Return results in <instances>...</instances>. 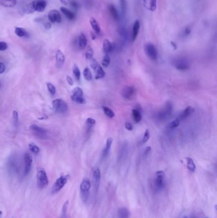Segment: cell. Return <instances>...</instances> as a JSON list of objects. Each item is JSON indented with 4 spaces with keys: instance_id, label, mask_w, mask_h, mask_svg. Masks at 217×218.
I'll return each instance as SVG.
<instances>
[{
    "instance_id": "cell-25",
    "label": "cell",
    "mask_w": 217,
    "mask_h": 218,
    "mask_svg": "<svg viewBox=\"0 0 217 218\" xmlns=\"http://www.w3.org/2000/svg\"><path fill=\"white\" fill-rule=\"evenodd\" d=\"M61 10L62 12V13L66 16V17L68 19L70 20V21H72V20L75 19V14L73 13V12L70 11V10H68L64 7H61Z\"/></svg>"
},
{
    "instance_id": "cell-45",
    "label": "cell",
    "mask_w": 217,
    "mask_h": 218,
    "mask_svg": "<svg viewBox=\"0 0 217 218\" xmlns=\"http://www.w3.org/2000/svg\"><path fill=\"white\" fill-rule=\"evenodd\" d=\"M8 45L7 43L5 42H0V51H5L7 49Z\"/></svg>"
},
{
    "instance_id": "cell-17",
    "label": "cell",
    "mask_w": 217,
    "mask_h": 218,
    "mask_svg": "<svg viewBox=\"0 0 217 218\" xmlns=\"http://www.w3.org/2000/svg\"><path fill=\"white\" fill-rule=\"evenodd\" d=\"M194 111H195L194 108H193L190 106H188L185 109L182 113H181L178 119H179L180 120H183L185 119H186L188 117H189L191 114H192L194 112Z\"/></svg>"
},
{
    "instance_id": "cell-54",
    "label": "cell",
    "mask_w": 217,
    "mask_h": 218,
    "mask_svg": "<svg viewBox=\"0 0 217 218\" xmlns=\"http://www.w3.org/2000/svg\"><path fill=\"white\" fill-rule=\"evenodd\" d=\"M171 45H172V47H173L174 50H176V48H177V46H176V44L175 42H171Z\"/></svg>"
},
{
    "instance_id": "cell-3",
    "label": "cell",
    "mask_w": 217,
    "mask_h": 218,
    "mask_svg": "<svg viewBox=\"0 0 217 218\" xmlns=\"http://www.w3.org/2000/svg\"><path fill=\"white\" fill-rule=\"evenodd\" d=\"M69 177H70L69 175H61V177H59V178L55 180L53 186H52L51 189V193L55 194L61 191L64 187V186L67 184L68 179H69Z\"/></svg>"
},
{
    "instance_id": "cell-18",
    "label": "cell",
    "mask_w": 217,
    "mask_h": 218,
    "mask_svg": "<svg viewBox=\"0 0 217 218\" xmlns=\"http://www.w3.org/2000/svg\"><path fill=\"white\" fill-rule=\"evenodd\" d=\"M140 28V23L138 20H136L134 22L133 27H132V42H134L138 37Z\"/></svg>"
},
{
    "instance_id": "cell-46",
    "label": "cell",
    "mask_w": 217,
    "mask_h": 218,
    "mask_svg": "<svg viewBox=\"0 0 217 218\" xmlns=\"http://www.w3.org/2000/svg\"><path fill=\"white\" fill-rule=\"evenodd\" d=\"M120 6H121V8H122V10L124 12L126 9V0H120Z\"/></svg>"
},
{
    "instance_id": "cell-23",
    "label": "cell",
    "mask_w": 217,
    "mask_h": 218,
    "mask_svg": "<svg viewBox=\"0 0 217 218\" xmlns=\"http://www.w3.org/2000/svg\"><path fill=\"white\" fill-rule=\"evenodd\" d=\"M112 143H113V139H112L111 137H109V138H108L106 140V146L103 150V157H106L108 155V154H109L111 147Z\"/></svg>"
},
{
    "instance_id": "cell-31",
    "label": "cell",
    "mask_w": 217,
    "mask_h": 218,
    "mask_svg": "<svg viewBox=\"0 0 217 218\" xmlns=\"http://www.w3.org/2000/svg\"><path fill=\"white\" fill-rule=\"evenodd\" d=\"M103 110L104 114H105L107 117H108L109 118H113L115 116V113L110 108L104 106L103 107Z\"/></svg>"
},
{
    "instance_id": "cell-56",
    "label": "cell",
    "mask_w": 217,
    "mask_h": 218,
    "mask_svg": "<svg viewBox=\"0 0 217 218\" xmlns=\"http://www.w3.org/2000/svg\"><path fill=\"white\" fill-rule=\"evenodd\" d=\"M91 36H92V40H95V39H96L95 33H91Z\"/></svg>"
},
{
    "instance_id": "cell-47",
    "label": "cell",
    "mask_w": 217,
    "mask_h": 218,
    "mask_svg": "<svg viewBox=\"0 0 217 218\" xmlns=\"http://www.w3.org/2000/svg\"><path fill=\"white\" fill-rule=\"evenodd\" d=\"M125 128L128 131H132L133 130V126H132V125L130 123H126L125 124Z\"/></svg>"
},
{
    "instance_id": "cell-38",
    "label": "cell",
    "mask_w": 217,
    "mask_h": 218,
    "mask_svg": "<svg viewBox=\"0 0 217 218\" xmlns=\"http://www.w3.org/2000/svg\"><path fill=\"white\" fill-rule=\"evenodd\" d=\"M86 124L88 128H91L96 124V120L92 118H89L87 119Z\"/></svg>"
},
{
    "instance_id": "cell-4",
    "label": "cell",
    "mask_w": 217,
    "mask_h": 218,
    "mask_svg": "<svg viewBox=\"0 0 217 218\" xmlns=\"http://www.w3.org/2000/svg\"><path fill=\"white\" fill-rule=\"evenodd\" d=\"M52 107L54 110L59 114H64L68 110V105L62 99H56L52 101Z\"/></svg>"
},
{
    "instance_id": "cell-14",
    "label": "cell",
    "mask_w": 217,
    "mask_h": 218,
    "mask_svg": "<svg viewBox=\"0 0 217 218\" xmlns=\"http://www.w3.org/2000/svg\"><path fill=\"white\" fill-rule=\"evenodd\" d=\"M48 18L52 23H59L61 22V14L57 10H52L49 12Z\"/></svg>"
},
{
    "instance_id": "cell-33",
    "label": "cell",
    "mask_w": 217,
    "mask_h": 218,
    "mask_svg": "<svg viewBox=\"0 0 217 218\" xmlns=\"http://www.w3.org/2000/svg\"><path fill=\"white\" fill-rule=\"evenodd\" d=\"M29 150L34 154H38L40 152V148L34 143H30L29 144Z\"/></svg>"
},
{
    "instance_id": "cell-10",
    "label": "cell",
    "mask_w": 217,
    "mask_h": 218,
    "mask_svg": "<svg viewBox=\"0 0 217 218\" xmlns=\"http://www.w3.org/2000/svg\"><path fill=\"white\" fill-rule=\"evenodd\" d=\"M175 67L176 69L180 71H185L190 68V63L185 59L180 58L175 61L174 62Z\"/></svg>"
},
{
    "instance_id": "cell-20",
    "label": "cell",
    "mask_w": 217,
    "mask_h": 218,
    "mask_svg": "<svg viewBox=\"0 0 217 218\" xmlns=\"http://www.w3.org/2000/svg\"><path fill=\"white\" fill-rule=\"evenodd\" d=\"M17 3V0H0V6L6 8H12Z\"/></svg>"
},
{
    "instance_id": "cell-51",
    "label": "cell",
    "mask_w": 217,
    "mask_h": 218,
    "mask_svg": "<svg viewBox=\"0 0 217 218\" xmlns=\"http://www.w3.org/2000/svg\"><path fill=\"white\" fill-rule=\"evenodd\" d=\"M66 80H67L68 83L69 84L70 86H73V79H72V78L70 76H67L66 77Z\"/></svg>"
},
{
    "instance_id": "cell-15",
    "label": "cell",
    "mask_w": 217,
    "mask_h": 218,
    "mask_svg": "<svg viewBox=\"0 0 217 218\" xmlns=\"http://www.w3.org/2000/svg\"><path fill=\"white\" fill-rule=\"evenodd\" d=\"M100 180H101V172H100V170L98 167H96L93 170V182L96 191H98Z\"/></svg>"
},
{
    "instance_id": "cell-60",
    "label": "cell",
    "mask_w": 217,
    "mask_h": 218,
    "mask_svg": "<svg viewBox=\"0 0 217 218\" xmlns=\"http://www.w3.org/2000/svg\"><path fill=\"white\" fill-rule=\"evenodd\" d=\"M108 1H109V0H108Z\"/></svg>"
},
{
    "instance_id": "cell-49",
    "label": "cell",
    "mask_w": 217,
    "mask_h": 218,
    "mask_svg": "<svg viewBox=\"0 0 217 218\" xmlns=\"http://www.w3.org/2000/svg\"><path fill=\"white\" fill-rule=\"evenodd\" d=\"M70 4H71V6H73L74 8V9H78L79 5H78V3L77 1H71L70 2Z\"/></svg>"
},
{
    "instance_id": "cell-48",
    "label": "cell",
    "mask_w": 217,
    "mask_h": 218,
    "mask_svg": "<svg viewBox=\"0 0 217 218\" xmlns=\"http://www.w3.org/2000/svg\"><path fill=\"white\" fill-rule=\"evenodd\" d=\"M5 65L3 63L0 62V74H3L5 71Z\"/></svg>"
},
{
    "instance_id": "cell-57",
    "label": "cell",
    "mask_w": 217,
    "mask_h": 218,
    "mask_svg": "<svg viewBox=\"0 0 217 218\" xmlns=\"http://www.w3.org/2000/svg\"><path fill=\"white\" fill-rule=\"evenodd\" d=\"M2 214H3V212L1 211H0V218H1V217L2 216Z\"/></svg>"
},
{
    "instance_id": "cell-36",
    "label": "cell",
    "mask_w": 217,
    "mask_h": 218,
    "mask_svg": "<svg viewBox=\"0 0 217 218\" xmlns=\"http://www.w3.org/2000/svg\"><path fill=\"white\" fill-rule=\"evenodd\" d=\"M110 63V58L109 57V56L108 55H105L103 57V59L102 60V65L103 67L106 68L108 66H109Z\"/></svg>"
},
{
    "instance_id": "cell-59",
    "label": "cell",
    "mask_w": 217,
    "mask_h": 218,
    "mask_svg": "<svg viewBox=\"0 0 217 218\" xmlns=\"http://www.w3.org/2000/svg\"><path fill=\"white\" fill-rule=\"evenodd\" d=\"M144 1H145V0H144Z\"/></svg>"
},
{
    "instance_id": "cell-22",
    "label": "cell",
    "mask_w": 217,
    "mask_h": 218,
    "mask_svg": "<svg viewBox=\"0 0 217 218\" xmlns=\"http://www.w3.org/2000/svg\"><path fill=\"white\" fill-rule=\"evenodd\" d=\"M132 118L134 121L136 123H139L142 119V113H141L140 110L138 108H136L132 110Z\"/></svg>"
},
{
    "instance_id": "cell-30",
    "label": "cell",
    "mask_w": 217,
    "mask_h": 218,
    "mask_svg": "<svg viewBox=\"0 0 217 218\" xmlns=\"http://www.w3.org/2000/svg\"><path fill=\"white\" fill-rule=\"evenodd\" d=\"M104 76H105V72H104L103 68L101 66H98L97 68V71H96V74L95 76V79L96 80L101 79L103 78Z\"/></svg>"
},
{
    "instance_id": "cell-13",
    "label": "cell",
    "mask_w": 217,
    "mask_h": 218,
    "mask_svg": "<svg viewBox=\"0 0 217 218\" xmlns=\"http://www.w3.org/2000/svg\"><path fill=\"white\" fill-rule=\"evenodd\" d=\"M135 88L133 86H126L123 89L122 96L126 100H131L135 95Z\"/></svg>"
},
{
    "instance_id": "cell-40",
    "label": "cell",
    "mask_w": 217,
    "mask_h": 218,
    "mask_svg": "<svg viewBox=\"0 0 217 218\" xmlns=\"http://www.w3.org/2000/svg\"><path fill=\"white\" fill-rule=\"evenodd\" d=\"M157 9V0H149V9L154 12Z\"/></svg>"
},
{
    "instance_id": "cell-58",
    "label": "cell",
    "mask_w": 217,
    "mask_h": 218,
    "mask_svg": "<svg viewBox=\"0 0 217 218\" xmlns=\"http://www.w3.org/2000/svg\"><path fill=\"white\" fill-rule=\"evenodd\" d=\"M183 218H188V217H187V216H185Z\"/></svg>"
},
{
    "instance_id": "cell-35",
    "label": "cell",
    "mask_w": 217,
    "mask_h": 218,
    "mask_svg": "<svg viewBox=\"0 0 217 218\" xmlns=\"http://www.w3.org/2000/svg\"><path fill=\"white\" fill-rule=\"evenodd\" d=\"M180 122V120L179 119H176L175 120L172 121L171 123L169 124L168 127L170 129H171V130H172V129H175L179 126Z\"/></svg>"
},
{
    "instance_id": "cell-50",
    "label": "cell",
    "mask_w": 217,
    "mask_h": 218,
    "mask_svg": "<svg viewBox=\"0 0 217 218\" xmlns=\"http://www.w3.org/2000/svg\"><path fill=\"white\" fill-rule=\"evenodd\" d=\"M191 33V28L190 27H187L184 30V35L185 36H187Z\"/></svg>"
},
{
    "instance_id": "cell-8",
    "label": "cell",
    "mask_w": 217,
    "mask_h": 218,
    "mask_svg": "<svg viewBox=\"0 0 217 218\" xmlns=\"http://www.w3.org/2000/svg\"><path fill=\"white\" fill-rule=\"evenodd\" d=\"M33 12H42L45 10L47 6V2L45 0H36L29 3Z\"/></svg>"
},
{
    "instance_id": "cell-27",
    "label": "cell",
    "mask_w": 217,
    "mask_h": 218,
    "mask_svg": "<svg viewBox=\"0 0 217 218\" xmlns=\"http://www.w3.org/2000/svg\"><path fill=\"white\" fill-rule=\"evenodd\" d=\"M130 213L129 210L126 207L120 208L118 211L119 218H129Z\"/></svg>"
},
{
    "instance_id": "cell-21",
    "label": "cell",
    "mask_w": 217,
    "mask_h": 218,
    "mask_svg": "<svg viewBox=\"0 0 217 218\" xmlns=\"http://www.w3.org/2000/svg\"><path fill=\"white\" fill-rule=\"evenodd\" d=\"M114 48L112 43L108 39H104L103 44V49L104 53L108 54L111 52Z\"/></svg>"
},
{
    "instance_id": "cell-29",
    "label": "cell",
    "mask_w": 217,
    "mask_h": 218,
    "mask_svg": "<svg viewBox=\"0 0 217 218\" xmlns=\"http://www.w3.org/2000/svg\"><path fill=\"white\" fill-rule=\"evenodd\" d=\"M15 33L19 37H25L27 35V31L22 27H16L15 29Z\"/></svg>"
},
{
    "instance_id": "cell-39",
    "label": "cell",
    "mask_w": 217,
    "mask_h": 218,
    "mask_svg": "<svg viewBox=\"0 0 217 218\" xmlns=\"http://www.w3.org/2000/svg\"><path fill=\"white\" fill-rule=\"evenodd\" d=\"M47 86L48 90H49L50 93L52 95H54L55 94L56 90H55V86H54V85L52 84H51V83H47Z\"/></svg>"
},
{
    "instance_id": "cell-24",
    "label": "cell",
    "mask_w": 217,
    "mask_h": 218,
    "mask_svg": "<svg viewBox=\"0 0 217 218\" xmlns=\"http://www.w3.org/2000/svg\"><path fill=\"white\" fill-rule=\"evenodd\" d=\"M87 44V39L86 36L82 33L80 35L78 38L79 47L81 48V49H84V48L86 47Z\"/></svg>"
},
{
    "instance_id": "cell-52",
    "label": "cell",
    "mask_w": 217,
    "mask_h": 218,
    "mask_svg": "<svg viewBox=\"0 0 217 218\" xmlns=\"http://www.w3.org/2000/svg\"><path fill=\"white\" fill-rule=\"evenodd\" d=\"M151 149H151V147H146L145 151H144V155L148 154V153H149V152H150Z\"/></svg>"
},
{
    "instance_id": "cell-7",
    "label": "cell",
    "mask_w": 217,
    "mask_h": 218,
    "mask_svg": "<svg viewBox=\"0 0 217 218\" xmlns=\"http://www.w3.org/2000/svg\"><path fill=\"white\" fill-rule=\"evenodd\" d=\"M144 50H145V52L148 56V57L150 59L153 61L157 59L158 52L154 44H152V43H148L146 44L145 47H144Z\"/></svg>"
},
{
    "instance_id": "cell-41",
    "label": "cell",
    "mask_w": 217,
    "mask_h": 218,
    "mask_svg": "<svg viewBox=\"0 0 217 218\" xmlns=\"http://www.w3.org/2000/svg\"><path fill=\"white\" fill-rule=\"evenodd\" d=\"M149 139H150V132H149V130H147L145 131H144V135L143 137V140H142V143L145 144L146 142H148V140H149Z\"/></svg>"
},
{
    "instance_id": "cell-43",
    "label": "cell",
    "mask_w": 217,
    "mask_h": 218,
    "mask_svg": "<svg viewBox=\"0 0 217 218\" xmlns=\"http://www.w3.org/2000/svg\"><path fill=\"white\" fill-rule=\"evenodd\" d=\"M93 50H92V48H89L88 49L86 53V57L87 59H91L92 58V56H93Z\"/></svg>"
},
{
    "instance_id": "cell-55",
    "label": "cell",
    "mask_w": 217,
    "mask_h": 218,
    "mask_svg": "<svg viewBox=\"0 0 217 218\" xmlns=\"http://www.w3.org/2000/svg\"><path fill=\"white\" fill-rule=\"evenodd\" d=\"M59 1H61V3L62 4H63V5H66L67 4H68V3L66 1H64V0H59Z\"/></svg>"
},
{
    "instance_id": "cell-6",
    "label": "cell",
    "mask_w": 217,
    "mask_h": 218,
    "mask_svg": "<svg viewBox=\"0 0 217 218\" xmlns=\"http://www.w3.org/2000/svg\"><path fill=\"white\" fill-rule=\"evenodd\" d=\"M83 90L79 87H77L73 89V90L71 92V100L73 102L80 103L83 104L86 103V100L83 97Z\"/></svg>"
},
{
    "instance_id": "cell-53",
    "label": "cell",
    "mask_w": 217,
    "mask_h": 218,
    "mask_svg": "<svg viewBox=\"0 0 217 218\" xmlns=\"http://www.w3.org/2000/svg\"><path fill=\"white\" fill-rule=\"evenodd\" d=\"M44 26H45V30H50V27H51V24L49 22H47V23L45 24Z\"/></svg>"
},
{
    "instance_id": "cell-11",
    "label": "cell",
    "mask_w": 217,
    "mask_h": 218,
    "mask_svg": "<svg viewBox=\"0 0 217 218\" xmlns=\"http://www.w3.org/2000/svg\"><path fill=\"white\" fill-rule=\"evenodd\" d=\"M24 174L27 175L31 172L32 164H33V157L29 153L26 152L24 156Z\"/></svg>"
},
{
    "instance_id": "cell-12",
    "label": "cell",
    "mask_w": 217,
    "mask_h": 218,
    "mask_svg": "<svg viewBox=\"0 0 217 218\" xmlns=\"http://www.w3.org/2000/svg\"><path fill=\"white\" fill-rule=\"evenodd\" d=\"M30 130L40 139H44L47 135V131L44 128L40 127L36 124H32L29 127Z\"/></svg>"
},
{
    "instance_id": "cell-32",
    "label": "cell",
    "mask_w": 217,
    "mask_h": 218,
    "mask_svg": "<svg viewBox=\"0 0 217 218\" xmlns=\"http://www.w3.org/2000/svg\"><path fill=\"white\" fill-rule=\"evenodd\" d=\"M83 77L87 81H90L92 79V75L91 70L88 67H86L83 70Z\"/></svg>"
},
{
    "instance_id": "cell-28",
    "label": "cell",
    "mask_w": 217,
    "mask_h": 218,
    "mask_svg": "<svg viewBox=\"0 0 217 218\" xmlns=\"http://www.w3.org/2000/svg\"><path fill=\"white\" fill-rule=\"evenodd\" d=\"M185 160L187 162V167L188 170L192 172H194L195 170V165L194 163V160L189 157H187Z\"/></svg>"
},
{
    "instance_id": "cell-44",
    "label": "cell",
    "mask_w": 217,
    "mask_h": 218,
    "mask_svg": "<svg viewBox=\"0 0 217 218\" xmlns=\"http://www.w3.org/2000/svg\"><path fill=\"white\" fill-rule=\"evenodd\" d=\"M13 118L15 124H17L19 123V114L17 110H14L13 112Z\"/></svg>"
},
{
    "instance_id": "cell-1",
    "label": "cell",
    "mask_w": 217,
    "mask_h": 218,
    "mask_svg": "<svg viewBox=\"0 0 217 218\" xmlns=\"http://www.w3.org/2000/svg\"><path fill=\"white\" fill-rule=\"evenodd\" d=\"M37 184L39 188L43 189L49 184V179L47 173L43 168H38L37 169Z\"/></svg>"
},
{
    "instance_id": "cell-19",
    "label": "cell",
    "mask_w": 217,
    "mask_h": 218,
    "mask_svg": "<svg viewBox=\"0 0 217 218\" xmlns=\"http://www.w3.org/2000/svg\"><path fill=\"white\" fill-rule=\"evenodd\" d=\"M90 23L92 27V29L94 31V33L97 35H99L101 33V27H100L98 22L96 21L95 18L91 17L90 19Z\"/></svg>"
},
{
    "instance_id": "cell-16",
    "label": "cell",
    "mask_w": 217,
    "mask_h": 218,
    "mask_svg": "<svg viewBox=\"0 0 217 218\" xmlns=\"http://www.w3.org/2000/svg\"><path fill=\"white\" fill-rule=\"evenodd\" d=\"M56 64L58 68H61L65 61V56L61 50H58L55 54Z\"/></svg>"
},
{
    "instance_id": "cell-26",
    "label": "cell",
    "mask_w": 217,
    "mask_h": 218,
    "mask_svg": "<svg viewBox=\"0 0 217 218\" xmlns=\"http://www.w3.org/2000/svg\"><path fill=\"white\" fill-rule=\"evenodd\" d=\"M108 10H109L110 14L112 16V17H113L115 20H116V21H119L120 19V15L115 6L113 5H110L108 6Z\"/></svg>"
},
{
    "instance_id": "cell-34",
    "label": "cell",
    "mask_w": 217,
    "mask_h": 218,
    "mask_svg": "<svg viewBox=\"0 0 217 218\" xmlns=\"http://www.w3.org/2000/svg\"><path fill=\"white\" fill-rule=\"evenodd\" d=\"M73 72V75L75 76V77L76 78V79H77V80H79L80 79V77H81V73H80V70L79 69V68L77 65L74 66Z\"/></svg>"
},
{
    "instance_id": "cell-9",
    "label": "cell",
    "mask_w": 217,
    "mask_h": 218,
    "mask_svg": "<svg viewBox=\"0 0 217 218\" xmlns=\"http://www.w3.org/2000/svg\"><path fill=\"white\" fill-rule=\"evenodd\" d=\"M164 177H165V173L163 171L160 170L156 172L154 183L156 189L158 190H160L164 187Z\"/></svg>"
},
{
    "instance_id": "cell-5",
    "label": "cell",
    "mask_w": 217,
    "mask_h": 218,
    "mask_svg": "<svg viewBox=\"0 0 217 218\" xmlns=\"http://www.w3.org/2000/svg\"><path fill=\"white\" fill-rule=\"evenodd\" d=\"M172 113V106L170 102L166 103L165 107L157 114V118L160 121H164L170 118Z\"/></svg>"
},
{
    "instance_id": "cell-2",
    "label": "cell",
    "mask_w": 217,
    "mask_h": 218,
    "mask_svg": "<svg viewBox=\"0 0 217 218\" xmlns=\"http://www.w3.org/2000/svg\"><path fill=\"white\" fill-rule=\"evenodd\" d=\"M91 187L90 180L88 178H84L80 184V193L82 199L84 202H86L89 196V191Z\"/></svg>"
},
{
    "instance_id": "cell-37",
    "label": "cell",
    "mask_w": 217,
    "mask_h": 218,
    "mask_svg": "<svg viewBox=\"0 0 217 218\" xmlns=\"http://www.w3.org/2000/svg\"><path fill=\"white\" fill-rule=\"evenodd\" d=\"M68 205H69V201L67 200L65 201V203L64 204L62 209V217L63 218H66V214L68 211Z\"/></svg>"
},
{
    "instance_id": "cell-42",
    "label": "cell",
    "mask_w": 217,
    "mask_h": 218,
    "mask_svg": "<svg viewBox=\"0 0 217 218\" xmlns=\"http://www.w3.org/2000/svg\"><path fill=\"white\" fill-rule=\"evenodd\" d=\"M91 67L94 70H97V68L98 67V63L97 60L94 58H92L91 59Z\"/></svg>"
}]
</instances>
